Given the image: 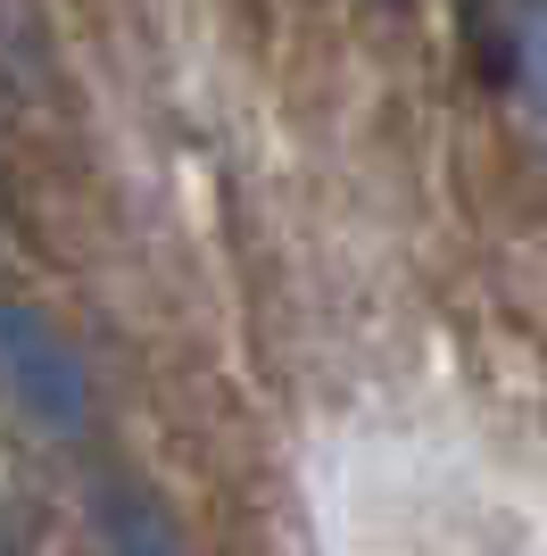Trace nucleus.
Returning <instances> with one entry per match:
<instances>
[{
	"instance_id": "obj_1",
	"label": "nucleus",
	"mask_w": 547,
	"mask_h": 556,
	"mask_svg": "<svg viewBox=\"0 0 547 556\" xmlns=\"http://www.w3.org/2000/svg\"><path fill=\"white\" fill-rule=\"evenodd\" d=\"M0 391L25 407V424L42 432H84L91 424V382L84 357L59 341V325H42L34 307H0Z\"/></svg>"
},
{
	"instance_id": "obj_2",
	"label": "nucleus",
	"mask_w": 547,
	"mask_h": 556,
	"mask_svg": "<svg viewBox=\"0 0 547 556\" xmlns=\"http://www.w3.org/2000/svg\"><path fill=\"white\" fill-rule=\"evenodd\" d=\"M109 532L125 540L133 556H175V523H166L141 490H109Z\"/></svg>"
},
{
	"instance_id": "obj_3",
	"label": "nucleus",
	"mask_w": 547,
	"mask_h": 556,
	"mask_svg": "<svg viewBox=\"0 0 547 556\" xmlns=\"http://www.w3.org/2000/svg\"><path fill=\"white\" fill-rule=\"evenodd\" d=\"M514 75H523L531 125H539V141H547V0L523 17V34H514Z\"/></svg>"
}]
</instances>
